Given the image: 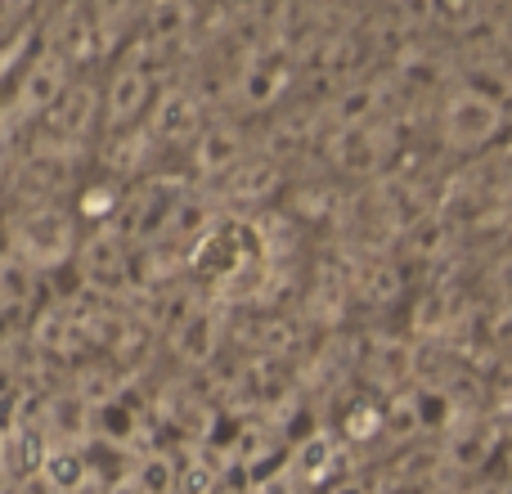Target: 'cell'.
Instances as JSON below:
<instances>
[{
  "label": "cell",
  "instance_id": "3957f363",
  "mask_svg": "<svg viewBox=\"0 0 512 494\" xmlns=\"http://www.w3.org/2000/svg\"><path fill=\"white\" fill-rule=\"evenodd\" d=\"M104 104V131H122V126H140L149 117V108L158 104V86H153V72L144 63L126 59L108 72V86L99 95Z\"/></svg>",
  "mask_w": 512,
  "mask_h": 494
},
{
  "label": "cell",
  "instance_id": "5b68a950",
  "mask_svg": "<svg viewBox=\"0 0 512 494\" xmlns=\"http://www.w3.org/2000/svg\"><path fill=\"white\" fill-rule=\"evenodd\" d=\"M41 279L45 274H36L27 261L0 247V315H23L41 292Z\"/></svg>",
  "mask_w": 512,
  "mask_h": 494
},
{
  "label": "cell",
  "instance_id": "6da1fadb",
  "mask_svg": "<svg viewBox=\"0 0 512 494\" xmlns=\"http://www.w3.org/2000/svg\"><path fill=\"white\" fill-rule=\"evenodd\" d=\"M0 247L14 252L18 261H27L36 274H54L63 265H72L81 243V221L72 212V203L50 194H36L27 203H18L14 212L0 216Z\"/></svg>",
  "mask_w": 512,
  "mask_h": 494
},
{
  "label": "cell",
  "instance_id": "8992f818",
  "mask_svg": "<svg viewBox=\"0 0 512 494\" xmlns=\"http://www.w3.org/2000/svg\"><path fill=\"white\" fill-rule=\"evenodd\" d=\"M5 180H9V158H5V144H0V203H5Z\"/></svg>",
  "mask_w": 512,
  "mask_h": 494
},
{
  "label": "cell",
  "instance_id": "7a4b0ae2",
  "mask_svg": "<svg viewBox=\"0 0 512 494\" xmlns=\"http://www.w3.org/2000/svg\"><path fill=\"white\" fill-rule=\"evenodd\" d=\"M72 81V63L68 54H59L50 41L41 45V50H32L23 59V68H18L14 77V90H9V104L5 113H0V126H36L45 113H50V104L68 90Z\"/></svg>",
  "mask_w": 512,
  "mask_h": 494
},
{
  "label": "cell",
  "instance_id": "277c9868",
  "mask_svg": "<svg viewBox=\"0 0 512 494\" xmlns=\"http://www.w3.org/2000/svg\"><path fill=\"white\" fill-rule=\"evenodd\" d=\"M72 265L81 270V279H86L90 288L117 292L122 288V279H126V239L117 230H99L95 225L90 234H81Z\"/></svg>",
  "mask_w": 512,
  "mask_h": 494
}]
</instances>
